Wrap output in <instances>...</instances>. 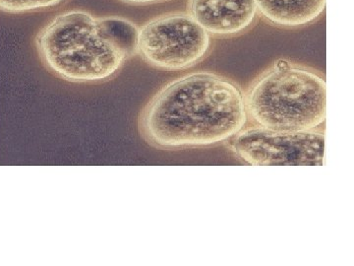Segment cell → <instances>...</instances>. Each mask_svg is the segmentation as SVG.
<instances>
[{
    "mask_svg": "<svg viewBox=\"0 0 354 266\" xmlns=\"http://www.w3.org/2000/svg\"><path fill=\"white\" fill-rule=\"evenodd\" d=\"M244 104L247 118L256 127L316 130L327 116V85L315 70L278 60L251 84Z\"/></svg>",
    "mask_w": 354,
    "mask_h": 266,
    "instance_id": "3957f363",
    "label": "cell"
},
{
    "mask_svg": "<svg viewBox=\"0 0 354 266\" xmlns=\"http://www.w3.org/2000/svg\"><path fill=\"white\" fill-rule=\"evenodd\" d=\"M247 121L244 95L236 84L197 72L160 89L142 111L138 127L151 146L183 150L227 141Z\"/></svg>",
    "mask_w": 354,
    "mask_h": 266,
    "instance_id": "6da1fadb",
    "label": "cell"
},
{
    "mask_svg": "<svg viewBox=\"0 0 354 266\" xmlns=\"http://www.w3.org/2000/svg\"><path fill=\"white\" fill-rule=\"evenodd\" d=\"M327 0H256L257 12L267 22L283 28L308 25L325 11Z\"/></svg>",
    "mask_w": 354,
    "mask_h": 266,
    "instance_id": "52a82bcc",
    "label": "cell"
},
{
    "mask_svg": "<svg viewBox=\"0 0 354 266\" xmlns=\"http://www.w3.org/2000/svg\"><path fill=\"white\" fill-rule=\"evenodd\" d=\"M121 1L131 6H146V4L157 3L165 0H121Z\"/></svg>",
    "mask_w": 354,
    "mask_h": 266,
    "instance_id": "9c48e42d",
    "label": "cell"
},
{
    "mask_svg": "<svg viewBox=\"0 0 354 266\" xmlns=\"http://www.w3.org/2000/svg\"><path fill=\"white\" fill-rule=\"evenodd\" d=\"M211 36L189 13L165 14L138 28L137 55L157 69L176 71L206 57Z\"/></svg>",
    "mask_w": 354,
    "mask_h": 266,
    "instance_id": "277c9868",
    "label": "cell"
},
{
    "mask_svg": "<svg viewBox=\"0 0 354 266\" xmlns=\"http://www.w3.org/2000/svg\"><path fill=\"white\" fill-rule=\"evenodd\" d=\"M138 27L120 17L86 11L57 16L36 39L39 57L55 76L74 83L108 80L137 55Z\"/></svg>",
    "mask_w": 354,
    "mask_h": 266,
    "instance_id": "7a4b0ae2",
    "label": "cell"
},
{
    "mask_svg": "<svg viewBox=\"0 0 354 266\" xmlns=\"http://www.w3.org/2000/svg\"><path fill=\"white\" fill-rule=\"evenodd\" d=\"M230 148L251 166H323L325 132L322 128L285 132L255 125L232 137Z\"/></svg>",
    "mask_w": 354,
    "mask_h": 266,
    "instance_id": "5b68a950",
    "label": "cell"
},
{
    "mask_svg": "<svg viewBox=\"0 0 354 266\" xmlns=\"http://www.w3.org/2000/svg\"><path fill=\"white\" fill-rule=\"evenodd\" d=\"M64 0H0V10L7 13H23L51 8Z\"/></svg>",
    "mask_w": 354,
    "mask_h": 266,
    "instance_id": "ba28073f",
    "label": "cell"
},
{
    "mask_svg": "<svg viewBox=\"0 0 354 266\" xmlns=\"http://www.w3.org/2000/svg\"><path fill=\"white\" fill-rule=\"evenodd\" d=\"M188 13L209 35L230 37L252 24L257 6L256 0H189Z\"/></svg>",
    "mask_w": 354,
    "mask_h": 266,
    "instance_id": "8992f818",
    "label": "cell"
}]
</instances>
